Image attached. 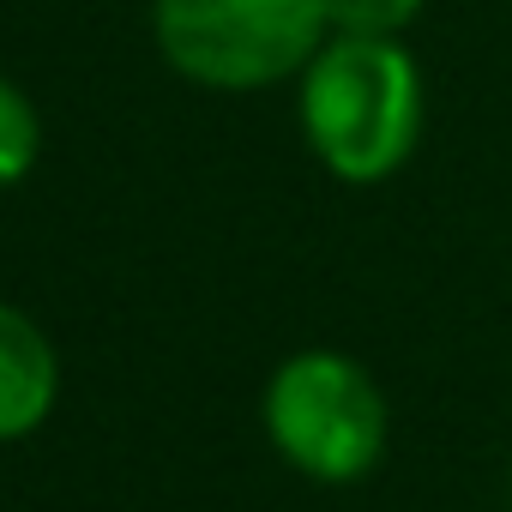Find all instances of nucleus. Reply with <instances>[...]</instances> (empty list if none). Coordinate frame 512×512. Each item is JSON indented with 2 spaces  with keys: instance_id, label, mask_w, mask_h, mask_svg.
Masks as SVG:
<instances>
[{
  "instance_id": "obj_2",
  "label": "nucleus",
  "mask_w": 512,
  "mask_h": 512,
  "mask_svg": "<svg viewBox=\"0 0 512 512\" xmlns=\"http://www.w3.org/2000/svg\"><path fill=\"white\" fill-rule=\"evenodd\" d=\"M157 55L199 91H266L302 79L326 43L320 0H151Z\"/></svg>"
},
{
  "instance_id": "obj_4",
  "label": "nucleus",
  "mask_w": 512,
  "mask_h": 512,
  "mask_svg": "<svg viewBox=\"0 0 512 512\" xmlns=\"http://www.w3.org/2000/svg\"><path fill=\"white\" fill-rule=\"evenodd\" d=\"M55 398H61V356L49 332L25 308L0 302V446L31 440L55 416Z\"/></svg>"
},
{
  "instance_id": "obj_6",
  "label": "nucleus",
  "mask_w": 512,
  "mask_h": 512,
  "mask_svg": "<svg viewBox=\"0 0 512 512\" xmlns=\"http://www.w3.org/2000/svg\"><path fill=\"white\" fill-rule=\"evenodd\" d=\"M326 37H404L422 0H320Z\"/></svg>"
},
{
  "instance_id": "obj_5",
  "label": "nucleus",
  "mask_w": 512,
  "mask_h": 512,
  "mask_svg": "<svg viewBox=\"0 0 512 512\" xmlns=\"http://www.w3.org/2000/svg\"><path fill=\"white\" fill-rule=\"evenodd\" d=\"M43 157V121L37 103L25 97V85H13L0 73V187H19Z\"/></svg>"
},
{
  "instance_id": "obj_1",
  "label": "nucleus",
  "mask_w": 512,
  "mask_h": 512,
  "mask_svg": "<svg viewBox=\"0 0 512 512\" xmlns=\"http://www.w3.org/2000/svg\"><path fill=\"white\" fill-rule=\"evenodd\" d=\"M296 115L338 181H392L422 139V67L404 37H326L296 79Z\"/></svg>"
},
{
  "instance_id": "obj_3",
  "label": "nucleus",
  "mask_w": 512,
  "mask_h": 512,
  "mask_svg": "<svg viewBox=\"0 0 512 512\" xmlns=\"http://www.w3.org/2000/svg\"><path fill=\"white\" fill-rule=\"evenodd\" d=\"M260 422H266V440L278 446V458L296 476L326 482V488L362 482L380 464L386 428H392L374 374L344 350L284 356L278 374L266 380Z\"/></svg>"
}]
</instances>
